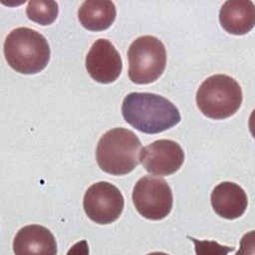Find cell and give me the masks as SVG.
I'll list each match as a JSON object with an SVG mask.
<instances>
[{
  "label": "cell",
  "instance_id": "3957f363",
  "mask_svg": "<svg viewBox=\"0 0 255 255\" xmlns=\"http://www.w3.org/2000/svg\"><path fill=\"white\" fill-rule=\"evenodd\" d=\"M50 47L39 32L19 27L12 30L4 42V56L16 72L32 75L46 68L50 60Z\"/></svg>",
  "mask_w": 255,
  "mask_h": 255
},
{
  "label": "cell",
  "instance_id": "d6986e66",
  "mask_svg": "<svg viewBox=\"0 0 255 255\" xmlns=\"http://www.w3.org/2000/svg\"><path fill=\"white\" fill-rule=\"evenodd\" d=\"M147 255H168L164 252H151V253H148Z\"/></svg>",
  "mask_w": 255,
  "mask_h": 255
},
{
  "label": "cell",
  "instance_id": "5b68a950",
  "mask_svg": "<svg viewBox=\"0 0 255 255\" xmlns=\"http://www.w3.org/2000/svg\"><path fill=\"white\" fill-rule=\"evenodd\" d=\"M128 78L138 85L155 82L166 66V50L156 37L145 35L135 39L128 51Z\"/></svg>",
  "mask_w": 255,
  "mask_h": 255
},
{
  "label": "cell",
  "instance_id": "ba28073f",
  "mask_svg": "<svg viewBox=\"0 0 255 255\" xmlns=\"http://www.w3.org/2000/svg\"><path fill=\"white\" fill-rule=\"evenodd\" d=\"M139 160L149 173L166 176L181 167L184 161V152L176 141L158 139L141 148Z\"/></svg>",
  "mask_w": 255,
  "mask_h": 255
},
{
  "label": "cell",
  "instance_id": "30bf717a",
  "mask_svg": "<svg viewBox=\"0 0 255 255\" xmlns=\"http://www.w3.org/2000/svg\"><path fill=\"white\" fill-rule=\"evenodd\" d=\"M15 255H57V242L52 232L38 224L22 227L13 240Z\"/></svg>",
  "mask_w": 255,
  "mask_h": 255
},
{
  "label": "cell",
  "instance_id": "2e32d148",
  "mask_svg": "<svg viewBox=\"0 0 255 255\" xmlns=\"http://www.w3.org/2000/svg\"><path fill=\"white\" fill-rule=\"evenodd\" d=\"M235 255H255V230L245 233Z\"/></svg>",
  "mask_w": 255,
  "mask_h": 255
},
{
  "label": "cell",
  "instance_id": "7a4b0ae2",
  "mask_svg": "<svg viewBox=\"0 0 255 255\" xmlns=\"http://www.w3.org/2000/svg\"><path fill=\"white\" fill-rule=\"evenodd\" d=\"M141 142L134 132L125 128L108 130L100 138L96 159L100 168L113 175L129 173L139 162Z\"/></svg>",
  "mask_w": 255,
  "mask_h": 255
},
{
  "label": "cell",
  "instance_id": "7c38bea8",
  "mask_svg": "<svg viewBox=\"0 0 255 255\" xmlns=\"http://www.w3.org/2000/svg\"><path fill=\"white\" fill-rule=\"evenodd\" d=\"M222 28L232 35H245L255 26V5L249 0H228L219 11Z\"/></svg>",
  "mask_w": 255,
  "mask_h": 255
},
{
  "label": "cell",
  "instance_id": "52a82bcc",
  "mask_svg": "<svg viewBox=\"0 0 255 255\" xmlns=\"http://www.w3.org/2000/svg\"><path fill=\"white\" fill-rule=\"evenodd\" d=\"M84 210L98 224H110L122 214L125 199L120 189L107 181L92 184L84 195Z\"/></svg>",
  "mask_w": 255,
  "mask_h": 255
},
{
  "label": "cell",
  "instance_id": "277c9868",
  "mask_svg": "<svg viewBox=\"0 0 255 255\" xmlns=\"http://www.w3.org/2000/svg\"><path fill=\"white\" fill-rule=\"evenodd\" d=\"M243 100L240 85L227 75H213L202 82L196 92V105L207 118L223 120L233 116Z\"/></svg>",
  "mask_w": 255,
  "mask_h": 255
},
{
  "label": "cell",
  "instance_id": "8992f818",
  "mask_svg": "<svg viewBox=\"0 0 255 255\" xmlns=\"http://www.w3.org/2000/svg\"><path fill=\"white\" fill-rule=\"evenodd\" d=\"M132 202L144 218L160 220L171 211L172 191L163 178L146 175L136 181L132 190Z\"/></svg>",
  "mask_w": 255,
  "mask_h": 255
},
{
  "label": "cell",
  "instance_id": "5bb4252c",
  "mask_svg": "<svg viewBox=\"0 0 255 255\" xmlns=\"http://www.w3.org/2000/svg\"><path fill=\"white\" fill-rule=\"evenodd\" d=\"M59 12L58 3L48 0H31L26 8L27 17L40 25L52 24Z\"/></svg>",
  "mask_w": 255,
  "mask_h": 255
},
{
  "label": "cell",
  "instance_id": "9c48e42d",
  "mask_svg": "<svg viewBox=\"0 0 255 255\" xmlns=\"http://www.w3.org/2000/svg\"><path fill=\"white\" fill-rule=\"evenodd\" d=\"M86 69L96 82L102 84L113 83L122 73L121 55L111 41L98 39L87 54Z\"/></svg>",
  "mask_w": 255,
  "mask_h": 255
},
{
  "label": "cell",
  "instance_id": "ac0fdd59",
  "mask_svg": "<svg viewBox=\"0 0 255 255\" xmlns=\"http://www.w3.org/2000/svg\"><path fill=\"white\" fill-rule=\"evenodd\" d=\"M248 127H249V130H250L252 136L255 138V109L252 111V113L249 117Z\"/></svg>",
  "mask_w": 255,
  "mask_h": 255
},
{
  "label": "cell",
  "instance_id": "8fae6325",
  "mask_svg": "<svg viewBox=\"0 0 255 255\" xmlns=\"http://www.w3.org/2000/svg\"><path fill=\"white\" fill-rule=\"evenodd\" d=\"M210 201L215 213L229 220L242 216L248 205L244 189L230 181L221 182L215 186L211 192Z\"/></svg>",
  "mask_w": 255,
  "mask_h": 255
},
{
  "label": "cell",
  "instance_id": "9a60e30c",
  "mask_svg": "<svg viewBox=\"0 0 255 255\" xmlns=\"http://www.w3.org/2000/svg\"><path fill=\"white\" fill-rule=\"evenodd\" d=\"M194 243L196 255H227L234 250V247H227L218 244L215 241H201L188 237Z\"/></svg>",
  "mask_w": 255,
  "mask_h": 255
},
{
  "label": "cell",
  "instance_id": "6da1fadb",
  "mask_svg": "<svg viewBox=\"0 0 255 255\" xmlns=\"http://www.w3.org/2000/svg\"><path fill=\"white\" fill-rule=\"evenodd\" d=\"M124 119L144 133L164 131L180 122L178 109L167 99L152 93H130L122 105Z\"/></svg>",
  "mask_w": 255,
  "mask_h": 255
},
{
  "label": "cell",
  "instance_id": "e0dca14e",
  "mask_svg": "<svg viewBox=\"0 0 255 255\" xmlns=\"http://www.w3.org/2000/svg\"><path fill=\"white\" fill-rule=\"evenodd\" d=\"M90 249L88 242L86 240H81L74 244L69 251L67 252L66 255H89Z\"/></svg>",
  "mask_w": 255,
  "mask_h": 255
},
{
  "label": "cell",
  "instance_id": "4fadbf2b",
  "mask_svg": "<svg viewBox=\"0 0 255 255\" xmlns=\"http://www.w3.org/2000/svg\"><path fill=\"white\" fill-rule=\"evenodd\" d=\"M116 6L110 0H87L79 8L78 17L81 24L90 31L108 29L115 21Z\"/></svg>",
  "mask_w": 255,
  "mask_h": 255
}]
</instances>
